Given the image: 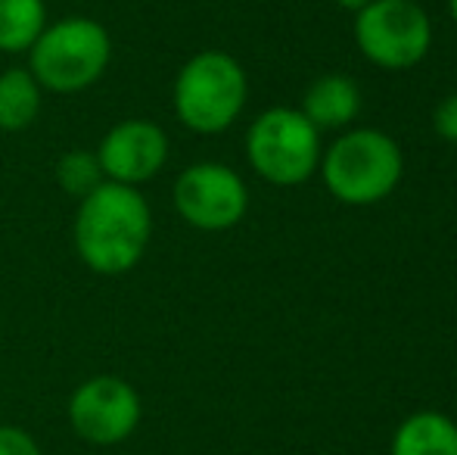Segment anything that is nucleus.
Returning a JSON list of instances; mask_svg holds the SVG:
<instances>
[{
    "instance_id": "nucleus-11",
    "label": "nucleus",
    "mask_w": 457,
    "mask_h": 455,
    "mask_svg": "<svg viewBox=\"0 0 457 455\" xmlns=\"http://www.w3.org/2000/svg\"><path fill=\"white\" fill-rule=\"evenodd\" d=\"M389 455H457V425L442 412H414L398 425Z\"/></svg>"
},
{
    "instance_id": "nucleus-13",
    "label": "nucleus",
    "mask_w": 457,
    "mask_h": 455,
    "mask_svg": "<svg viewBox=\"0 0 457 455\" xmlns=\"http://www.w3.org/2000/svg\"><path fill=\"white\" fill-rule=\"evenodd\" d=\"M44 0H0V50L19 54L29 50L47 29Z\"/></svg>"
},
{
    "instance_id": "nucleus-10",
    "label": "nucleus",
    "mask_w": 457,
    "mask_h": 455,
    "mask_svg": "<svg viewBox=\"0 0 457 455\" xmlns=\"http://www.w3.org/2000/svg\"><path fill=\"white\" fill-rule=\"evenodd\" d=\"M361 110V88L349 75H324L305 91L302 113L314 128H345Z\"/></svg>"
},
{
    "instance_id": "nucleus-9",
    "label": "nucleus",
    "mask_w": 457,
    "mask_h": 455,
    "mask_svg": "<svg viewBox=\"0 0 457 455\" xmlns=\"http://www.w3.org/2000/svg\"><path fill=\"white\" fill-rule=\"evenodd\" d=\"M103 175H109L115 184H144L156 175L169 159V138L159 125L146 119H128L119 122L115 128H109V134L103 138L100 150Z\"/></svg>"
},
{
    "instance_id": "nucleus-18",
    "label": "nucleus",
    "mask_w": 457,
    "mask_h": 455,
    "mask_svg": "<svg viewBox=\"0 0 457 455\" xmlns=\"http://www.w3.org/2000/svg\"><path fill=\"white\" fill-rule=\"evenodd\" d=\"M448 6H452V16H454V22H457V0H448Z\"/></svg>"
},
{
    "instance_id": "nucleus-3",
    "label": "nucleus",
    "mask_w": 457,
    "mask_h": 455,
    "mask_svg": "<svg viewBox=\"0 0 457 455\" xmlns=\"http://www.w3.org/2000/svg\"><path fill=\"white\" fill-rule=\"evenodd\" d=\"M243 104H246V72L234 56L221 50L196 54L175 81L178 119L190 131H224L243 113Z\"/></svg>"
},
{
    "instance_id": "nucleus-2",
    "label": "nucleus",
    "mask_w": 457,
    "mask_h": 455,
    "mask_svg": "<svg viewBox=\"0 0 457 455\" xmlns=\"http://www.w3.org/2000/svg\"><path fill=\"white\" fill-rule=\"evenodd\" d=\"M404 172L402 147L377 128H355L320 153V175L339 203L370 206L398 188Z\"/></svg>"
},
{
    "instance_id": "nucleus-7",
    "label": "nucleus",
    "mask_w": 457,
    "mask_h": 455,
    "mask_svg": "<svg viewBox=\"0 0 457 455\" xmlns=\"http://www.w3.org/2000/svg\"><path fill=\"white\" fill-rule=\"evenodd\" d=\"M175 206L199 231H228L246 215L249 190L234 169L218 163L190 165L175 184Z\"/></svg>"
},
{
    "instance_id": "nucleus-5",
    "label": "nucleus",
    "mask_w": 457,
    "mask_h": 455,
    "mask_svg": "<svg viewBox=\"0 0 457 455\" xmlns=\"http://www.w3.org/2000/svg\"><path fill=\"white\" fill-rule=\"evenodd\" d=\"M246 153L253 169L277 188L305 184L320 165V131L302 110L262 113L246 134Z\"/></svg>"
},
{
    "instance_id": "nucleus-8",
    "label": "nucleus",
    "mask_w": 457,
    "mask_h": 455,
    "mask_svg": "<svg viewBox=\"0 0 457 455\" xmlns=\"http://www.w3.org/2000/svg\"><path fill=\"white\" fill-rule=\"evenodd\" d=\"M69 421L87 443L112 446L131 437L140 421V400L121 377L96 375L85 381L69 400Z\"/></svg>"
},
{
    "instance_id": "nucleus-1",
    "label": "nucleus",
    "mask_w": 457,
    "mask_h": 455,
    "mask_svg": "<svg viewBox=\"0 0 457 455\" xmlns=\"http://www.w3.org/2000/svg\"><path fill=\"white\" fill-rule=\"evenodd\" d=\"M153 234L146 200L128 184L103 181L75 215V247L87 268L121 274L140 262Z\"/></svg>"
},
{
    "instance_id": "nucleus-6",
    "label": "nucleus",
    "mask_w": 457,
    "mask_h": 455,
    "mask_svg": "<svg viewBox=\"0 0 457 455\" xmlns=\"http://www.w3.org/2000/svg\"><path fill=\"white\" fill-rule=\"evenodd\" d=\"M358 50L379 69H411L429 54L433 25L414 0H370L355 13Z\"/></svg>"
},
{
    "instance_id": "nucleus-17",
    "label": "nucleus",
    "mask_w": 457,
    "mask_h": 455,
    "mask_svg": "<svg viewBox=\"0 0 457 455\" xmlns=\"http://www.w3.org/2000/svg\"><path fill=\"white\" fill-rule=\"evenodd\" d=\"M339 6H345V10H352V13H358V10H364L370 0H337Z\"/></svg>"
},
{
    "instance_id": "nucleus-12",
    "label": "nucleus",
    "mask_w": 457,
    "mask_h": 455,
    "mask_svg": "<svg viewBox=\"0 0 457 455\" xmlns=\"http://www.w3.org/2000/svg\"><path fill=\"white\" fill-rule=\"evenodd\" d=\"M41 110V91L37 81L25 69H10L0 75V128L4 131H22L35 122Z\"/></svg>"
},
{
    "instance_id": "nucleus-15",
    "label": "nucleus",
    "mask_w": 457,
    "mask_h": 455,
    "mask_svg": "<svg viewBox=\"0 0 457 455\" xmlns=\"http://www.w3.org/2000/svg\"><path fill=\"white\" fill-rule=\"evenodd\" d=\"M433 125L439 138H445L448 144H457V94H448V97L436 106Z\"/></svg>"
},
{
    "instance_id": "nucleus-4",
    "label": "nucleus",
    "mask_w": 457,
    "mask_h": 455,
    "mask_svg": "<svg viewBox=\"0 0 457 455\" xmlns=\"http://www.w3.org/2000/svg\"><path fill=\"white\" fill-rule=\"evenodd\" d=\"M109 63V35L94 19H62L31 44V75L50 91L72 94L91 88Z\"/></svg>"
},
{
    "instance_id": "nucleus-14",
    "label": "nucleus",
    "mask_w": 457,
    "mask_h": 455,
    "mask_svg": "<svg viewBox=\"0 0 457 455\" xmlns=\"http://www.w3.org/2000/svg\"><path fill=\"white\" fill-rule=\"evenodd\" d=\"M56 181L66 194L81 197L85 200L87 194H94L103 184V169L100 159L87 150H72L56 163Z\"/></svg>"
},
{
    "instance_id": "nucleus-16",
    "label": "nucleus",
    "mask_w": 457,
    "mask_h": 455,
    "mask_svg": "<svg viewBox=\"0 0 457 455\" xmlns=\"http://www.w3.org/2000/svg\"><path fill=\"white\" fill-rule=\"evenodd\" d=\"M0 455H41V450L19 427H0Z\"/></svg>"
}]
</instances>
